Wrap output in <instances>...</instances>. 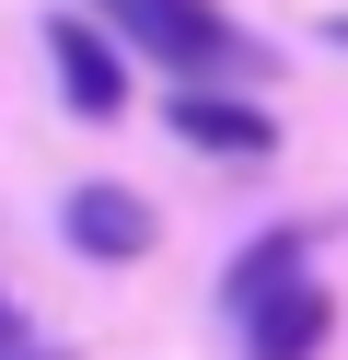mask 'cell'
Instances as JSON below:
<instances>
[{
    "label": "cell",
    "instance_id": "8",
    "mask_svg": "<svg viewBox=\"0 0 348 360\" xmlns=\"http://www.w3.org/2000/svg\"><path fill=\"white\" fill-rule=\"evenodd\" d=\"M325 35H337V47H348V12H337V24H325Z\"/></svg>",
    "mask_w": 348,
    "mask_h": 360
},
{
    "label": "cell",
    "instance_id": "1",
    "mask_svg": "<svg viewBox=\"0 0 348 360\" xmlns=\"http://www.w3.org/2000/svg\"><path fill=\"white\" fill-rule=\"evenodd\" d=\"M93 12L128 35V58H151V70H174V82H244V70H267L255 35L232 24L221 0H93Z\"/></svg>",
    "mask_w": 348,
    "mask_h": 360
},
{
    "label": "cell",
    "instance_id": "2",
    "mask_svg": "<svg viewBox=\"0 0 348 360\" xmlns=\"http://www.w3.org/2000/svg\"><path fill=\"white\" fill-rule=\"evenodd\" d=\"M46 70H58V105L70 117H128V35L105 12H46Z\"/></svg>",
    "mask_w": 348,
    "mask_h": 360
},
{
    "label": "cell",
    "instance_id": "6",
    "mask_svg": "<svg viewBox=\"0 0 348 360\" xmlns=\"http://www.w3.org/2000/svg\"><path fill=\"white\" fill-rule=\"evenodd\" d=\"M290 279H314V233H255L244 256L221 267V314L244 326V314L267 302V290H290Z\"/></svg>",
    "mask_w": 348,
    "mask_h": 360
},
{
    "label": "cell",
    "instance_id": "4",
    "mask_svg": "<svg viewBox=\"0 0 348 360\" xmlns=\"http://www.w3.org/2000/svg\"><path fill=\"white\" fill-rule=\"evenodd\" d=\"M162 117H174L186 151H221V163H267V151H278V117H267V105H244V94H221V82H186Z\"/></svg>",
    "mask_w": 348,
    "mask_h": 360
},
{
    "label": "cell",
    "instance_id": "5",
    "mask_svg": "<svg viewBox=\"0 0 348 360\" xmlns=\"http://www.w3.org/2000/svg\"><path fill=\"white\" fill-rule=\"evenodd\" d=\"M325 337H337V290L325 279H290L244 314V360H325Z\"/></svg>",
    "mask_w": 348,
    "mask_h": 360
},
{
    "label": "cell",
    "instance_id": "7",
    "mask_svg": "<svg viewBox=\"0 0 348 360\" xmlns=\"http://www.w3.org/2000/svg\"><path fill=\"white\" fill-rule=\"evenodd\" d=\"M0 360H23V314L12 302H0Z\"/></svg>",
    "mask_w": 348,
    "mask_h": 360
},
{
    "label": "cell",
    "instance_id": "3",
    "mask_svg": "<svg viewBox=\"0 0 348 360\" xmlns=\"http://www.w3.org/2000/svg\"><path fill=\"white\" fill-rule=\"evenodd\" d=\"M58 233H70V256H93V267H139L162 221H151V198H139V186L93 174V186H70V198H58Z\"/></svg>",
    "mask_w": 348,
    "mask_h": 360
}]
</instances>
